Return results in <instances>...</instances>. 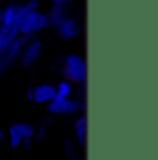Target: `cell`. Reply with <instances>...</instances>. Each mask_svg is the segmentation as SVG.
I'll use <instances>...</instances> for the list:
<instances>
[{
	"label": "cell",
	"instance_id": "cell-14",
	"mask_svg": "<svg viewBox=\"0 0 158 160\" xmlns=\"http://www.w3.org/2000/svg\"><path fill=\"white\" fill-rule=\"evenodd\" d=\"M48 134V127L47 123H39L37 127H34V142H43Z\"/></svg>",
	"mask_w": 158,
	"mask_h": 160
},
{
	"label": "cell",
	"instance_id": "cell-16",
	"mask_svg": "<svg viewBox=\"0 0 158 160\" xmlns=\"http://www.w3.org/2000/svg\"><path fill=\"white\" fill-rule=\"evenodd\" d=\"M50 2H52V6H65L67 8L73 0H50Z\"/></svg>",
	"mask_w": 158,
	"mask_h": 160
},
{
	"label": "cell",
	"instance_id": "cell-17",
	"mask_svg": "<svg viewBox=\"0 0 158 160\" xmlns=\"http://www.w3.org/2000/svg\"><path fill=\"white\" fill-rule=\"evenodd\" d=\"M2 142H4V132L0 130V143H2Z\"/></svg>",
	"mask_w": 158,
	"mask_h": 160
},
{
	"label": "cell",
	"instance_id": "cell-11",
	"mask_svg": "<svg viewBox=\"0 0 158 160\" xmlns=\"http://www.w3.org/2000/svg\"><path fill=\"white\" fill-rule=\"evenodd\" d=\"M62 147H63V153H65V157L69 160H84L82 153L78 151V145H77L73 140L65 138V140L62 142Z\"/></svg>",
	"mask_w": 158,
	"mask_h": 160
},
{
	"label": "cell",
	"instance_id": "cell-15",
	"mask_svg": "<svg viewBox=\"0 0 158 160\" xmlns=\"http://www.w3.org/2000/svg\"><path fill=\"white\" fill-rule=\"evenodd\" d=\"M34 9H39V0H26L24 4H19V15H24Z\"/></svg>",
	"mask_w": 158,
	"mask_h": 160
},
{
	"label": "cell",
	"instance_id": "cell-5",
	"mask_svg": "<svg viewBox=\"0 0 158 160\" xmlns=\"http://www.w3.org/2000/svg\"><path fill=\"white\" fill-rule=\"evenodd\" d=\"M47 110H48L52 116H73V114L78 112V104H77L75 97H71V99L54 97V99L47 104Z\"/></svg>",
	"mask_w": 158,
	"mask_h": 160
},
{
	"label": "cell",
	"instance_id": "cell-13",
	"mask_svg": "<svg viewBox=\"0 0 158 160\" xmlns=\"http://www.w3.org/2000/svg\"><path fill=\"white\" fill-rule=\"evenodd\" d=\"M54 88H56V97L71 99V97L75 95V86H73L71 82H67V80H62V82H58Z\"/></svg>",
	"mask_w": 158,
	"mask_h": 160
},
{
	"label": "cell",
	"instance_id": "cell-6",
	"mask_svg": "<svg viewBox=\"0 0 158 160\" xmlns=\"http://www.w3.org/2000/svg\"><path fill=\"white\" fill-rule=\"evenodd\" d=\"M28 99L36 104H48L56 97V88L52 84H39L28 89Z\"/></svg>",
	"mask_w": 158,
	"mask_h": 160
},
{
	"label": "cell",
	"instance_id": "cell-12",
	"mask_svg": "<svg viewBox=\"0 0 158 160\" xmlns=\"http://www.w3.org/2000/svg\"><path fill=\"white\" fill-rule=\"evenodd\" d=\"M7 142H9V147L17 149L22 145V134H21V128H19V123L11 125L9 130H7Z\"/></svg>",
	"mask_w": 158,
	"mask_h": 160
},
{
	"label": "cell",
	"instance_id": "cell-9",
	"mask_svg": "<svg viewBox=\"0 0 158 160\" xmlns=\"http://www.w3.org/2000/svg\"><path fill=\"white\" fill-rule=\"evenodd\" d=\"M45 15H47V28L56 30L60 26V22L67 17V8L65 6H52L50 11L45 13Z\"/></svg>",
	"mask_w": 158,
	"mask_h": 160
},
{
	"label": "cell",
	"instance_id": "cell-2",
	"mask_svg": "<svg viewBox=\"0 0 158 160\" xmlns=\"http://www.w3.org/2000/svg\"><path fill=\"white\" fill-rule=\"evenodd\" d=\"M45 28H47V15L39 9L28 11L19 17V26H17L19 38H34Z\"/></svg>",
	"mask_w": 158,
	"mask_h": 160
},
{
	"label": "cell",
	"instance_id": "cell-8",
	"mask_svg": "<svg viewBox=\"0 0 158 160\" xmlns=\"http://www.w3.org/2000/svg\"><path fill=\"white\" fill-rule=\"evenodd\" d=\"M73 130H75V140L73 142L78 147H86V142H87V118H86V114H80L75 119Z\"/></svg>",
	"mask_w": 158,
	"mask_h": 160
},
{
	"label": "cell",
	"instance_id": "cell-3",
	"mask_svg": "<svg viewBox=\"0 0 158 160\" xmlns=\"http://www.w3.org/2000/svg\"><path fill=\"white\" fill-rule=\"evenodd\" d=\"M28 39H30V38H17V39L11 41L7 47L0 48V77L9 69V65H11L13 62L19 60L21 50H22V45H24Z\"/></svg>",
	"mask_w": 158,
	"mask_h": 160
},
{
	"label": "cell",
	"instance_id": "cell-4",
	"mask_svg": "<svg viewBox=\"0 0 158 160\" xmlns=\"http://www.w3.org/2000/svg\"><path fill=\"white\" fill-rule=\"evenodd\" d=\"M41 50H43L41 41L37 39V38H30V39L22 45V50H21V56H19L21 63H22L24 67H32L34 63L39 62Z\"/></svg>",
	"mask_w": 158,
	"mask_h": 160
},
{
	"label": "cell",
	"instance_id": "cell-10",
	"mask_svg": "<svg viewBox=\"0 0 158 160\" xmlns=\"http://www.w3.org/2000/svg\"><path fill=\"white\" fill-rule=\"evenodd\" d=\"M19 128H21V134H22V145L21 147H24L26 151H30L32 145H34V125H30V123H19Z\"/></svg>",
	"mask_w": 158,
	"mask_h": 160
},
{
	"label": "cell",
	"instance_id": "cell-1",
	"mask_svg": "<svg viewBox=\"0 0 158 160\" xmlns=\"http://www.w3.org/2000/svg\"><path fill=\"white\" fill-rule=\"evenodd\" d=\"M60 71L63 75V80L71 82L73 86H82L87 80V63L80 54H67L60 65Z\"/></svg>",
	"mask_w": 158,
	"mask_h": 160
},
{
	"label": "cell",
	"instance_id": "cell-7",
	"mask_svg": "<svg viewBox=\"0 0 158 160\" xmlns=\"http://www.w3.org/2000/svg\"><path fill=\"white\" fill-rule=\"evenodd\" d=\"M56 32H58V36H60L62 39H73V38H77L80 32H82V24H80L78 19L67 15V17L60 22V26L56 28Z\"/></svg>",
	"mask_w": 158,
	"mask_h": 160
}]
</instances>
